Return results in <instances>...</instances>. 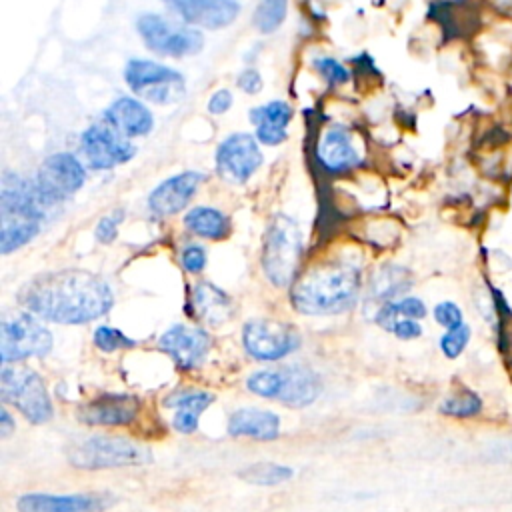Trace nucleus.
Instances as JSON below:
<instances>
[{
    "mask_svg": "<svg viewBox=\"0 0 512 512\" xmlns=\"http://www.w3.org/2000/svg\"><path fill=\"white\" fill-rule=\"evenodd\" d=\"M210 342L212 340L206 330L176 324L160 336L158 348L166 352L180 370H194L204 362Z\"/></svg>",
    "mask_w": 512,
    "mask_h": 512,
    "instance_id": "obj_16",
    "label": "nucleus"
},
{
    "mask_svg": "<svg viewBox=\"0 0 512 512\" xmlns=\"http://www.w3.org/2000/svg\"><path fill=\"white\" fill-rule=\"evenodd\" d=\"M192 312L210 326H220L232 316V300L212 282H198L190 294Z\"/></svg>",
    "mask_w": 512,
    "mask_h": 512,
    "instance_id": "obj_22",
    "label": "nucleus"
},
{
    "mask_svg": "<svg viewBox=\"0 0 512 512\" xmlns=\"http://www.w3.org/2000/svg\"><path fill=\"white\" fill-rule=\"evenodd\" d=\"M94 344L102 352H116L124 348H132L136 342L128 338L122 330L112 328V326H98L94 330Z\"/></svg>",
    "mask_w": 512,
    "mask_h": 512,
    "instance_id": "obj_31",
    "label": "nucleus"
},
{
    "mask_svg": "<svg viewBox=\"0 0 512 512\" xmlns=\"http://www.w3.org/2000/svg\"><path fill=\"white\" fill-rule=\"evenodd\" d=\"M294 470L284 464L276 462H256L248 464L242 470H238V476L248 482V484H258V486H276L286 480H290Z\"/></svg>",
    "mask_w": 512,
    "mask_h": 512,
    "instance_id": "obj_27",
    "label": "nucleus"
},
{
    "mask_svg": "<svg viewBox=\"0 0 512 512\" xmlns=\"http://www.w3.org/2000/svg\"><path fill=\"white\" fill-rule=\"evenodd\" d=\"M214 402V394L206 390H178L164 400L166 408H174L172 424L182 434H192L198 428L200 414Z\"/></svg>",
    "mask_w": 512,
    "mask_h": 512,
    "instance_id": "obj_23",
    "label": "nucleus"
},
{
    "mask_svg": "<svg viewBox=\"0 0 512 512\" xmlns=\"http://www.w3.org/2000/svg\"><path fill=\"white\" fill-rule=\"evenodd\" d=\"M434 320H436L440 326H444L446 330L464 324V316H462L460 306L454 304V302H450V300L438 302V304L434 306Z\"/></svg>",
    "mask_w": 512,
    "mask_h": 512,
    "instance_id": "obj_35",
    "label": "nucleus"
},
{
    "mask_svg": "<svg viewBox=\"0 0 512 512\" xmlns=\"http://www.w3.org/2000/svg\"><path fill=\"white\" fill-rule=\"evenodd\" d=\"M68 462L84 470H104L150 464L152 454L122 436H90L68 450Z\"/></svg>",
    "mask_w": 512,
    "mask_h": 512,
    "instance_id": "obj_6",
    "label": "nucleus"
},
{
    "mask_svg": "<svg viewBox=\"0 0 512 512\" xmlns=\"http://www.w3.org/2000/svg\"><path fill=\"white\" fill-rule=\"evenodd\" d=\"M394 310H396L398 318L420 320L426 316V304L418 296H404L402 300H396Z\"/></svg>",
    "mask_w": 512,
    "mask_h": 512,
    "instance_id": "obj_37",
    "label": "nucleus"
},
{
    "mask_svg": "<svg viewBox=\"0 0 512 512\" xmlns=\"http://www.w3.org/2000/svg\"><path fill=\"white\" fill-rule=\"evenodd\" d=\"M22 306L56 324H86L114 304L110 284L90 270L66 268L34 276L20 290Z\"/></svg>",
    "mask_w": 512,
    "mask_h": 512,
    "instance_id": "obj_1",
    "label": "nucleus"
},
{
    "mask_svg": "<svg viewBox=\"0 0 512 512\" xmlns=\"http://www.w3.org/2000/svg\"><path fill=\"white\" fill-rule=\"evenodd\" d=\"M80 148L90 168L94 170H112L114 166L128 162L136 154V148L130 144V140L118 134L104 120L88 126L82 132Z\"/></svg>",
    "mask_w": 512,
    "mask_h": 512,
    "instance_id": "obj_14",
    "label": "nucleus"
},
{
    "mask_svg": "<svg viewBox=\"0 0 512 512\" xmlns=\"http://www.w3.org/2000/svg\"><path fill=\"white\" fill-rule=\"evenodd\" d=\"M232 102H234L232 92L226 90V88H220V90H216V92L208 98V104H206V106H208V112H210V114H224V112L230 110Z\"/></svg>",
    "mask_w": 512,
    "mask_h": 512,
    "instance_id": "obj_41",
    "label": "nucleus"
},
{
    "mask_svg": "<svg viewBox=\"0 0 512 512\" xmlns=\"http://www.w3.org/2000/svg\"><path fill=\"white\" fill-rule=\"evenodd\" d=\"M256 140L260 144H266V146H278L282 144L288 134H286V128H278V126H268V124H260L256 126Z\"/></svg>",
    "mask_w": 512,
    "mask_h": 512,
    "instance_id": "obj_38",
    "label": "nucleus"
},
{
    "mask_svg": "<svg viewBox=\"0 0 512 512\" xmlns=\"http://www.w3.org/2000/svg\"><path fill=\"white\" fill-rule=\"evenodd\" d=\"M180 264L190 274H200L206 268V250L200 244H188L180 252Z\"/></svg>",
    "mask_w": 512,
    "mask_h": 512,
    "instance_id": "obj_36",
    "label": "nucleus"
},
{
    "mask_svg": "<svg viewBox=\"0 0 512 512\" xmlns=\"http://www.w3.org/2000/svg\"><path fill=\"white\" fill-rule=\"evenodd\" d=\"M482 398L468 390V388H462L450 396H446L438 410L440 414L444 416H452V418H472V416H478L482 412Z\"/></svg>",
    "mask_w": 512,
    "mask_h": 512,
    "instance_id": "obj_28",
    "label": "nucleus"
},
{
    "mask_svg": "<svg viewBox=\"0 0 512 512\" xmlns=\"http://www.w3.org/2000/svg\"><path fill=\"white\" fill-rule=\"evenodd\" d=\"M186 24L194 28L220 30L230 26L240 14L238 0H162Z\"/></svg>",
    "mask_w": 512,
    "mask_h": 512,
    "instance_id": "obj_17",
    "label": "nucleus"
},
{
    "mask_svg": "<svg viewBox=\"0 0 512 512\" xmlns=\"http://www.w3.org/2000/svg\"><path fill=\"white\" fill-rule=\"evenodd\" d=\"M412 286V272L400 264H382L368 280V298L380 306L392 302L396 296L408 292Z\"/></svg>",
    "mask_w": 512,
    "mask_h": 512,
    "instance_id": "obj_25",
    "label": "nucleus"
},
{
    "mask_svg": "<svg viewBox=\"0 0 512 512\" xmlns=\"http://www.w3.org/2000/svg\"><path fill=\"white\" fill-rule=\"evenodd\" d=\"M104 122L128 140L146 136L154 128V116L148 106L132 96L116 98L104 110Z\"/></svg>",
    "mask_w": 512,
    "mask_h": 512,
    "instance_id": "obj_21",
    "label": "nucleus"
},
{
    "mask_svg": "<svg viewBox=\"0 0 512 512\" xmlns=\"http://www.w3.org/2000/svg\"><path fill=\"white\" fill-rule=\"evenodd\" d=\"M316 158L318 164L330 174L348 172L362 162L352 132L342 124H332L322 132L316 146Z\"/></svg>",
    "mask_w": 512,
    "mask_h": 512,
    "instance_id": "obj_19",
    "label": "nucleus"
},
{
    "mask_svg": "<svg viewBox=\"0 0 512 512\" xmlns=\"http://www.w3.org/2000/svg\"><path fill=\"white\" fill-rule=\"evenodd\" d=\"M362 288V266L354 258H332L306 270L290 288L292 308L306 316L350 310Z\"/></svg>",
    "mask_w": 512,
    "mask_h": 512,
    "instance_id": "obj_2",
    "label": "nucleus"
},
{
    "mask_svg": "<svg viewBox=\"0 0 512 512\" xmlns=\"http://www.w3.org/2000/svg\"><path fill=\"white\" fill-rule=\"evenodd\" d=\"M262 76H260V72L258 70H254V68H246V70H242L240 74H238V78H236V86L242 90V92H246V94H258L260 90H262Z\"/></svg>",
    "mask_w": 512,
    "mask_h": 512,
    "instance_id": "obj_39",
    "label": "nucleus"
},
{
    "mask_svg": "<svg viewBox=\"0 0 512 512\" xmlns=\"http://www.w3.org/2000/svg\"><path fill=\"white\" fill-rule=\"evenodd\" d=\"M246 388L262 398L278 400L290 408H304L320 394V378L306 366H282L256 370L248 376Z\"/></svg>",
    "mask_w": 512,
    "mask_h": 512,
    "instance_id": "obj_5",
    "label": "nucleus"
},
{
    "mask_svg": "<svg viewBox=\"0 0 512 512\" xmlns=\"http://www.w3.org/2000/svg\"><path fill=\"white\" fill-rule=\"evenodd\" d=\"M228 432L232 436H248L254 440H274L280 434V418L270 410L240 408L230 414Z\"/></svg>",
    "mask_w": 512,
    "mask_h": 512,
    "instance_id": "obj_24",
    "label": "nucleus"
},
{
    "mask_svg": "<svg viewBox=\"0 0 512 512\" xmlns=\"http://www.w3.org/2000/svg\"><path fill=\"white\" fill-rule=\"evenodd\" d=\"M86 180V170L82 162L70 152L50 154L38 168L34 186L42 200L52 206L64 202L74 192L82 188Z\"/></svg>",
    "mask_w": 512,
    "mask_h": 512,
    "instance_id": "obj_11",
    "label": "nucleus"
},
{
    "mask_svg": "<svg viewBox=\"0 0 512 512\" xmlns=\"http://www.w3.org/2000/svg\"><path fill=\"white\" fill-rule=\"evenodd\" d=\"M244 350L262 362H274L300 346L298 332L284 322L256 318L248 320L242 328Z\"/></svg>",
    "mask_w": 512,
    "mask_h": 512,
    "instance_id": "obj_12",
    "label": "nucleus"
},
{
    "mask_svg": "<svg viewBox=\"0 0 512 512\" xmlns=\"http://www.w3.org/2000/svg\"><path fill=\"white\" fill-rule=\"evenodd\" d=\"M14 428H16L14 418H12L10 412L2 406V408H0V436H2V438H8V436L14 432Z\"/></svg>",
    "mask_w": 512,
    "mask_h": 512,
    "instance_id": "obj_42",
    "label": "nucleus"
},
{
    "mask_svg": "<svg viewBox=\"0 0 512 512\" xmlns=\"http://www.w3.org/2000/svg\"><path fill=\"white\" fill-rule=\"evenodd\" d=\"M48 204L38 194L34 180L6 172L0 190V252L20 250L40 232Z\"/></svg>",
    "mask_w": 512,
    "mask_h": 512,
    "instance_id": "obj_3",
    "label": "nucleus"
},
{
    "mask_svg": "<svg viewBox=\"0 0 512 512\" xmlns=\"http://www.w3.org/2000/svg\"><path fill=\"white\" fill-rule=\"evenodd\" d=\"M390 332H392L396 338H400V340H414V338H418V336L422 334V326H420V322L414 320V318H400V320L392 326Z\"/></svg>",
    "mask_w": 512,
    "mask_h": 512,
    "instance_id": "obj_40",
    "label": "nucleus"
},
{
    "mask_svg": "<svg viewBox=\"0 0 512 512\" xmlns=\"http://www.w3.org/2000/svg\"><path fill=\"white\" fill-rule=\"evenodd\" d=\"M124 220V210H114L106 216H102L94 228V236L98 238V242L102 244H110L116 240L118 236V226Z\"/></svg>",
    "mask_w": 512,
    "mask_h": 512,
    "instance_id": "obj_34",
    "label": "nucleus"
},
{
    "mask_svg": "<svg viewBox=\"0 0 512 512\" xmlns=\"http://www.w3.org/2000/svg\"><path fill=\"white\" fill-rule=\"evenodd\" d=\"M140 400L132 394H102L78 408V420L90 426H126L136 420Z\"/></svg>",
    "mask_w": 512,
    "mask_h": 512,
    "instance_id": "obj_20",
    "label": "nucleus"
},
{
    "mask_svg": "<svg viewBox=\"0 0 512 512\" xmlns=\"http://www.w3.org/2000/svg\"><path fill=\"white\" fill-rule=\"evenodd\" d=\"M314 68L318 74L330 84V86H342L350 80V72L344 64H340L336 58L330 56H318L314 58Z\"/></svg>",
    "mask_w": 512,
    "mask_h": 512,
    "instance_id": "obj_33",
    "label": "nucleus"
},
{
    "mask_svg": "<svg viewBox=\"0 0 512 512\" xmlns=\"http://www.w3.org/2000/svg\"><path fill=\"white\" fill-rule=\"evenodd\" d=\"M262 162L264 156L256 136L246 132L226 136L216 150V170L228 184H246Z\"/></svg>",
    "mask_w": 512,
    "mask_h": 512,
    "instance_id": "obj_13",
    "label": "nucleus"
},
{
    "mask_svg": "<svg viewBox=\"0 0 512 512\" xmlns=\"http://www.w3.org/2000/svg\"><path fill=\"white\" fill-rule=\"evenodd\" d=\"M290 120H292V108L284 100H272L250 110V122L254 126L268 124V126L286 128Z\"/></svg>",
    "mask_w": 512,
    "mask_h": 512,
    "instance_id": "obj_30",
    "label": "nucleus"
},
{
    "mask_svg": "<svg viewBox=\"0 0 512 512\" xmlns=\"http://www.w3.org/2000/svg\"><path fill=\"white\" fill-rule=\"evenodd\" d=\"M470 336H472V330L468 324H460L456 328H450L446 330L442 336H440V350L446 358H458L464 348L468 346L470 342Z\"/></svg>",
    "mask_w": 512,
    "mask_h": 512,
    "instance_id": "obj_32",
    "label": "nucleus"
},
{
    "mask_svg": "<svg viewBox=\"0 0 512 512\" xmlns=\"http://www.w3.org/2000/svg\"><path fill=\"white\" fill-rule=\"evenodd\" d=\"M302 250V232L298 222L286 214L272 216L264 232L260 256L268 282L278 288L294 284Z\"/></svg>",
    "mask_w": 512,
    "mask_h": 512,
    "instance_id": "obj_4",
    "label": "nucleus"
},
{
    "mask_svg": "<svg viewBox=\"0 0 512 512\" xmlns=\"http://www.w3.org/2000/svg\"><path fill=\"white\" fill-rule=\"evenodd\" d=\"M286 12H288V0H260L252 16L254 28L262 34H270L280 28V24L286 18Z\"/></svg>",
    "mask_w": 512,
    "mask_h": 512,
    "instance_id": "obj_29",
    "label": "nucleus"
},
{
    "mask_svg": "<svg viewBox=\"0 0 512 512\" xmlns=\"http://www.w3.org/2000/svg\"><path fill=\"white\" fill-rule=\"evenodd\" d=\"M124 82L134 94L154 104H170L184 92V78L178 70L146 58L128 60Z\"/></svg>",
    "mask_w": 512,
    "mask_h": 512,
    "instance_id": "obj_10",
    "label": "nucleus"
},
{
    "mask_svg": "<svg viewBox=\"0 0 512 512\" xmlns=\"http://www.w3.org/2000/svg\"><path fill=\"white\" fill-rule=\"evenodd\" d=\"M204 174L198 170H186L160 182L148 196V208L156 216H174L184 210L200 188Z\"/></svg>",
    "mask_w": 512,
    "mask_h": 512,
    "instance_id": "obj_18",
    "label": "nucleus"
},
{
    "mask_svg": "<svg viewBox=\"0 0 512 512\" xmlns=\"http://www.w3.org/2000/svg\"><path fill=\"white\" fill-rule=\"evenodd\" d=\"M116 504L110 492L82 494H22L16 502L18 512H104Z\"/></svg>",
    "mask_w": 512,
    "mask_h": 512,
    "instance_id": "obj_15",
    "label": "nucleus"
},
{
    "mask_svg": "<svg viewBox=\"0 0 512 512\" xmlns=\"http://www.w3.org/2000/svg\"><path fill=\"white\" fill-rule=\"evenodd\" d=\"M0 398L6 404H12L32 424H44L54 414L44 380L28 368H2Z\"/></svg>",
    "mask_w": 512,
    "mask_h": 512,
    "instance_id": "obj_7",
    "label": "nucleus"
},
{
    "mask_svg": "<svg viewBox=\"0 0 512 512\" xmlns=\"http://www.w3.org/2000/svg\"><path fill=\"white\" fill-rule=\"evenodd\" d=\"M52 350V334L40 324L32 312H12L0 324V360L8 362L26 360L30 356H44Z\"/></svg>",
    "mask_w": 512,
    "mask_h": 512,
    "instance_id": "obj_8",
    "label": "nucleus"
},
{
    "mask_svg": "<svg viewBox=\"0 0 512 512\" xmlns=\"http://www.w3.org/2000/svg\"><path fill=\"white\" fill-rule=\"evenodd\" d=\"M138 34L142 42L160 56H192L202 50L204 36L194 26H174L164 16L146 12L140 14L136 20Z\"/></svg>",
    "mask_w": 512,
    "mask_h": 512,
    "instance_id": "obj_9",
    "label": "nucleus"
},
{
    "mask_svg": "<svg viewBox=\"0 0 512 512\" xmlns=\"http://www.w3.org/2000/svg\"><path fill=\"white\" fill-rule=\"evenodd\" d=\"M184 226L188 232L206 240H222L230 234V218L212 206L190 208L184 216Z\"/></svg>",
    "mask_w": 512,
    "mask_h": 512,
    "instance_id": "obj_26",
    "label": "nucleus"
}]
</instances>
